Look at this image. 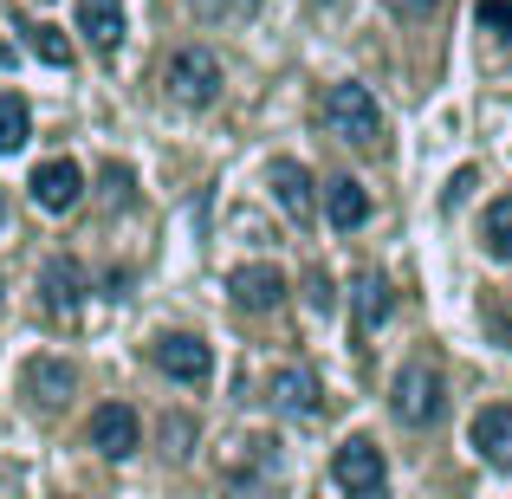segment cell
<instances>
[{"label": "cell", "mask_w": 512, "mask_h": 499, "mask_svg": "<svg viewBox=\"0 0 512 499\" xmlns=\"http://www.w3.org/2000/svg\"><path fill=\"white\" fill-rule=\"evenodd\" d=\"M72 383H78L72 363H59V357H33V363H26V396L46 402V409H59V402L72 396Z\"/></svg>", "instance_id": "14"}, {"label": "cell", "mask_w": 512, "mask_h": 499, "mask_svg": "<svg viewBox=\"0 0 512 499\" xmlns=\"http://www.w3.org/2000/svg\"><path fill=\"white\" fill-rule=\"evenodd\" d=\"M266 188H273V201L292 214V221H312V208H318V188H312V169H305V163L279 156V163L266 169Z\"/></svg>", "instance_id": "8"}, {"label": "cell", "mask_w": 512, "mask_h": 499, "mask_svg": "<svg viewBox=\"0 0 512 499\" xmlns=\"http://www.w3.org/2000/svg\"><path fill=\"white\" fill-rule=\"evenodd\" d=\"M39 292H46V312H52V318L78 312V299H85V266H78V260H46Z\"/></svg>", "instance_id": "11"}, {"label": "cell", "mask_w": 512, "mask_h": 499, "mask_svg": "<svg viewBox=\"0 0 512 499\" xmlns=\"http://www.w3.org/2000/svg\"><path fill=\"white\" fill-rule=\"evenodd\" d=\"M389 312H396V292H389V279H383V273H370V279L357 286V325H363V331H376Z\"/></svg>", "instance_id": "17"}, {"label": "cell", "mask_w": 512, "mask_h": 499, "mask_svg": "<svg viewBox=\"0 0 512 499\" xmlns=\"http://www.w3.org/2000/svg\"><path fill=\"white\" fill-rule=\"evenodd\" d=\"M104 188H111V201H124L130 195V175L124 169H104Z\"/></svg>", "instance_id": "23"}, {"label": "cell", "mask_w": 512, "mask_h": 499, "mask_svg": "<svg viewBox=\"0 0 512 499\" xmlns=\"http://www.w3.org/2000/svg\"><path fill=\"white\" fill-rule=\"evenodd\" d=\"M26 188H33V201L46 214H72L78 195H85V169H78L72 156H52V163L33 169V182H26Z\"/></svg>", "instance_id": "6"}, {"label": "cell", "mask_w": 512, "mask_h": 499, "mask_svg": "<svg viewBox=\"0 0 512 499\" xmlns=\"http://www.w3.org/2000/svg\"><path fill=\"white\" fill-rule=\"evenodd\" d=\"M331 480L350 493V499H376L383 493V480H389V467H383V448L376 441H344L338 454H331Z\"/></svg>", "instance_id": "4"}, {"label": "cell", "mask_w": 512, "mask_h": 499, "mask_svg": "<svg viewBox=\"0 0 512 499\" xmlns=\"http://www.w3.org/2000/svg\"><path fill=\"white\" fill-rule=\"evenodd\" d=\"M480 182V169H461V175H454V182H448V208H454V201H467V188H474Z\"/></svg>", "instance_id": "22"}, {"label": "cell", "mask_w": 512, "mask_h": 499, "mask_svg": "<svg viewBox=\"0 0 512 499\" xmlns=\"http://www.w3.org/2000/svg\"><path fill=\"white\" fill-rule=\"evenodd\" d=\"M318 117H325V130L338 143H357V150H376V143H383V111H376L370 85H331L325 104H318Z\"/></svg>", "instance_id": "1"}, {"label": "cell", "mask_w": 512, "mask_h": 499, "mask_svg": "<svg viewBox=\"0 0 512 499\" xmlns=\"http://www.w3.org/2000/svg\"><path fill=\"white\" fill-rule=\"evenodd\" d=\"M273 409L279 415H318V376L312 370H279L273 376Z\"/></svg>", "instance_id": "15"}, {"label": "cell", "mask_w": 512, "mask_h": 499, "mask_svg": "<svg viewBox=\"0 0 512 499\" xmlns=\"http://www.w3.org/2000/svg\"><path fill=\"white\" fill-rule=\"evenodd\" d=\"M26 137H33V111H26V98L0 91V156L26 150Z\"/></svg>", "instance_id": "16"}, {"label": "cell", "mask_w": 512, "mask_h": 499, "mask_svg": "<svg viewBox=\"0 0 512 499\" xmlns=\"http://www.w3.org/2000/svg\"><path fill=\"white\" fill-rule=\"evenodd\" d=\"M325 214L338 234H350V227L370 221V195H363V182H350V175H331L325 182Z\"/></svg>", "instance_id": "13"}, {"label": "cell", "mask_w": 512, "mask_h": 499, "mask_svg": "<svg viewBox=\"0 0 512 499\" xmlns=\"http://www.w3.org/2000/svg\"><path fill=\"white\" fill-rule=\"evenodd\" d=\"M467 441H474V454L487 467H506L512 461V409L506 402H487V409L474 415V428H467Z\"/></svg>", "instance_id": "9"}, {"label": "cell", "mask_w": 512, "mask_h": 499, "mask_svg": "<svg viewBox=\"0 0 512 499\" xmlns=\"http://www.w3.org/2000/svg\"><path fill=\"white\" fill-rule=\"evenodd\" d=\"M26 46H33L46 65H72V46H65L59 26H26Z\"/></svg>", "instance_id": "19"}, {"label": "cell", "mask_w": 512, "mask_h": 499, "mask_svg": "<svg viewBox=\"0 0 512 499\" xmlns=\"http://www.w3.org/2000/svg\"><path fill=\"white\" fill-rule=\"evenodd\" d=\"M480 240H487L493 260H512V195H506V201H493V208L480 214Z\"/></svg>", "instance_id": "18"}, {"label": "cell", "mask_w": 512, "mask_h": 499, "mask_svg": "<svg viewBox=\"0 0 512 499\" xmlns=\"http://www.w3.org/2000/svg\"><path fill=\"white\" fill-rule=\"evenodd\" d=\"M150 357H156L163 376H175V383H208L214 376V350L201 344V337H188V331H163Z\"/></svg>", "instance_id": "5"}, {"label": "cell", "mask_w": 512, "mask_h": 499, "mask_svg": "<svg viewBox=\"0 0 512 499\" xmlns=\"http://www.w3.org/2000/svg\"><path fill=\"white\" fill-rule=\"evenodd\" d=\"M389 409H396L409 428L441 422V409H448V383H441L435 363H409V370L396 376V389H389Z\"/></svg>", "instance_id": "3"}, {"label": "cell", "mask_w": 512, "mask_h": 499, "mask_svg": "<svg viewBox=\"0 0 512 499\" xmlns=\"http://www.w3.org/2000/svg\"><path fill=\"white\" fill-rule=\"evenodd\" d=\"M325 7H331V0H325Z\"/></svg>", "instance_id": "26"}, {"label": "cell", "mask_w": 512, "mask_h": 499, "mask_svg": "<svg viewBox=\"0 0 512 499\" xmlns=\"http://www.w3.org/2000/svg\"><path fill=\"white\" fill-rule=\"evenodd\" d=\"M78 33L91 39V52H117L124 46V7L117 0H78Z\"/></svg>", "instance_id": "12"}, {"label": "cell", "mask_w": 512, "mask_h": 499, "mask_svg": "<svg viewBox=\"0 0 512 499\" xmlns=\"http://www.w3.org/2000/svg\"><path fill=\"white\" fill-rule=\"evenodd\" d=\"M480 318H487V331L512 350V299H487V305H480Z\"/></svg>", "instance_id": "20"}, {"label": "cell", "mask_w": 512, "mask_h": 499, "mask_svg": "<svg viewBox=\"0 0 512 499\" xmlns=\"http://www.w3.org/2000/svg\"><path fill=\"white\" fill-rule=\"evenodd\" d=\"M163 85L182 111H208V104L221 98V59H214L208 46H182V52H169Z\"/></svg>", "instance_id": "2"}, {"label": "cell", "mask_w": 512, "mask_h": 499, "mask_svg": "<svg viewBox=\"0 0 512 499\" xmlns=\"http://www.w3.org/2000/svg\"><path fill=\"white\" fill-rule=\"evenodd\" d=\"M0 227H7V195H0Z\"/></svg>", "instance_id": "25"}, {"label": "cell", "mask_w": 512, "mask_h": 499, "mask_svg": "<svg viewBox=\"0 0 512 499\" xmlns=\"http://www.w3.org/2000/svg\"><path fill=\"white\" fill-rule=\"evenodd\" d=\"M389 7H396V13H409V20H415V13H435L441 0H389Z\"/></svg>", "instance_id": "24"}, {"label": "cell", "mask_w": 512, "mask_h": 499, "mask_svg": "<svg viewBox=\"0 0 512 499\" xmlns=\"http://www.w3.org/2000/svg\"><path fill=\"white\" fill-rule=\"evenodd\" d=\"M91 448H98L104 461H124V454H137V448H143L137 409H124V402H104V409L91 415Z\"/></svg>", "instance_id": "7"}, {"label": "cell", "mask_w": 512, "mask_h": 499, "mask_svg": "<svg viewBox=\"0 0 512 499\" xmlns=\"http://www.w3.org/2000/svg\"><path fill=\"white\" fill-rule=\"evenodd\" d=\"M480 26H493L500 39H512V0H480Z\"/></svg>", "instance_id": "21"}, {"label": "cell", "mask_w": 512, "mask_h": 499, "mask_svg": "<svg viewBox=\"0 0 512 499\" xmlns=\"http://www.w3.org/2000/svg\"><path fill=\"white\" fill-rule=\"evenodd\" d=\"M227 292H234L240 312H273V305L286 299V273H279V266H240V273L227 279Z\"/></svg>", "instance_id": "10"}]
</instances>
